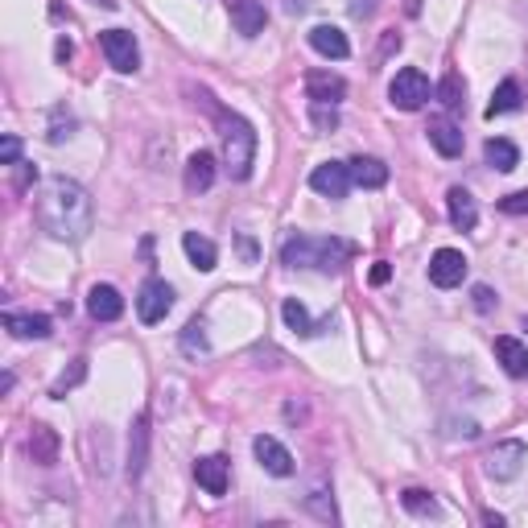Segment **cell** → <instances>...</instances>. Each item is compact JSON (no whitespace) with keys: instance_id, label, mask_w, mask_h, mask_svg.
<instances>
[{"instance_id":"cell-14","label":"cell","mask_w":528,"mask_h":528,"mask_svg":"<svg viewBox=\"0 0 528 528\" xmlns=\"http://www.w3.org/2000/svg\"><path fill=\"white\" fill-rule=\"evenodd\" d=\"M149 467V413L132 421V438H128V479L137 483Z\"/></svg>"},{"instance_id":"cell-28","label":"cell","mask_w":528,"mask_h":528,"mask_svg":"<svg viewBox=\"0 0 528 528\" xmlns=\"http://www.w3.org/2000/svg\"><path fill=\"white\" fill-rule=\"evenodd\" d=\"M483 153H487V166H496L499 174H508V169H516V166H520V149L512 145L508 137H491Z\"/></svg>"},{"instance_id":"cell-41","label":"cell","mask_w":528,"mask_h":528,"mask_svg":"<svg viewBox=\"0 0 528 528\" xmlns=\"http://www.w3.org/2000/svg\"><path fill=\"white\" fill-rule=\"evenodd\" d=\"M240 248H244V256H248V260H256V244L248 240V235H240Z\"/></svg>"},{"instance_id":"cell-26","label":"cell","mask_w":528,"mask_h":528,"mask_svg":"<svg viewBox=\"0 0 528 528\" xmlns=\"http://www.w3.org/2000/svg\"><path fill=\"white\" fill-rule=\"evenodd\" d=\"M302 508L310 512L314 520H323V524H334V520H339V512H334V496H331L326 483H314L310 496H302Z\"/></svg>"},{"instance_id":"cell-18","label":"cell","mask_w":528,"mask_h":528,"mask_svg":"<svg viewBox=\"0 0 528 528\" xmlns=\"http://www.w3.org/2000/svg\"><path fill=\"white\" fill-rule=\"evenodd\" d=\"M215 187V157L198 149V153L187 157V190L190 195H203V190Z\"/></svg>"},{"instance_id":"cell-6","label":"cell","mask_w":528,"mask_h":528,"mask_svg":"<svg viewBox=\"0 0 528 528\" xmlns=\"http://www.w3.org/2000/svg\"><path fill=\"white\" fill-rule=\"evenodd\" d=\"M99 50H104L108 67L120 70V75H132V70L141 67L137 38H132L128 30H104V33H99Z\"/></svg>"},{"instance_id":"cell-40","label":"cell","mask_w":528,"mask_h":528,"mask_svg":"<svg viewBox=\"0 0 528 528\" xmlns=\"http://www.w3.org/2000/svg\"><path fill=\"white\" fill-rule=\"evenodd\" d=\"M483 524H491V528H504V516H499V512H483Z\"/></svg>"},{"instance_id":"cell-30","label":"cell","mask_w":528,"mask_h":528,"mask_svg":"<svg viewBox=\"0 0 528 528\" xmlns=\"http://www.w3.org/2000/svg\"><path fill=\"white\" fill-rule=\"evenodd\" d=\"M401 504H405V512H413V516H438V499L430 496V491H421V487H409L401 496Z\"/></svg>"},{"instance_id":"cell-7","label":"cell","mask_w":528,"mask_h":528,"mask_svg":"<svg viewBox=\"0 0 528 528\" xmlns=\"http://www.w3.org/2000/svg\"><path fill=\"white\" fill-rule=\"evenodd\" d=\"M524 462H528V446L524 442H516V438H508V442H496L487 451V475L496 483H512L524 470Z\"/></svg>"},{"instance_id":"cell-38","label":"cell","mask_w":528,"mask_h":528,"mask_svg":"<svg viewBox=\"0 0 528 528\" xmlns=\"http://www.w3.org/2000/svg\"><path fill=\"white\" fill-rule=\"evenodd\" d=\"M376 0H351V17H372Z\"/></svg>"},{"instance_id":"cell-4","label":"cell","mask_w":528,"mask_h":528,"mask_svg":"<svg viewBox=\"0 0 528 528\" xmlns=\"http://www.w3.org/2000/svg\"><path fill=\"white\" fill-rule=\"evenodd\" d=\"M388 99H392V108H401V112L425 108V99H430V78L421 75L417 67L396 70V78L388 83Z\"/></svg>"},{"instance_id":"cell-42","label":"cell","mask_w":528,"mask_h":528,"mask_svg":"<svg viewBox=\"0 0 528 528\" xmlns=\"http://www.w3.org/2000/svg\"><path fill=\"white\" fill-rule=\"evenodd\" d=\"M305 9V0H289V13H302Z\"/></svg>"},{"instance_id":"cell-31","label":"cell","mask_w":528,"mask_h":528,"mask_svg":"<svg viewBox=\"0 0 528 528\" xmlns=\"http://www.w3.org/2000/svg\"><path fill=\"white\" fill-rule=\"evenodd\" d=\"M83 376H87V360H75V363H70V372H62L59 380H54L50 396H54V401H62V396H67V392L75 388V384H83Z\"/></svg>"},{"instance_id":"cell-23","label":"cell","mask_w":528,"mask_h":528,"mask_svg":"<svg viewBox=\"0 0 528 528\" xmlns=\"http://www.w3.org/2000/svg\"><path fill=\"white\" fill-rule=\"evenodd\" d=\"M182 248H187V256H190V264H195L198 273H211L219 264V248L206 240V235H198V232H187L182 235Z\"/></svg>"},{"instance_id":"cell-33","label":"cell","mask_w":528,"mask_h":528,"mask_svg":"<svg viewBox=\"0 0 528 528\" xmlns=\"http://www.w3.org/2000/svg\"><path fill=\"white\" fill-rule=\"evenodd\" d=\"M310 124L318 128V132L339 128V112H334V104H310Z\"/></svg>"},{"instance_id":"cell-11","label":"cell","mask_w":528,"mask_h":528,"mask_svg":"<svg viewBox=\"0 0 528 528\" xmlns=\"http://www.w3.org/2000/svg\"><path fill=\"white\" fill-rule=\"evenodd\" d=\"M310 187L318 190L323 198H347V190H351L355 182H351V169H347V161H323V166H314Z\"/></svg>"},{"instance_id":"cell-5","label":"cell","mask_w":528,"mask_h":528,"mask_svg":"<svg viewBox=\"0 0 528 528\" xmlns=\"http://www.w3.org/2000/svg\"><path fill=\"white\" fill-rule=\"evenodd\" d=\"M174 310V285L161 281V277H149L145 285H141V294H137V314H141V323L145 326H157V323H166V314Z\"/></svg>"},{"instance_id":"cell-15","label":"cell","mask_w":528,"mask_h":528,"mask_svg":"<svg viewBox=\"0 0 528 528\" xmlns=\"http://www.w3.org/2000/svg\"><path fill=\"white\" fill-rule=\"evenodd\" d=\"M496 360L512 380H524L528 376V347L520 339H512V334H499L496 339Z\"/></svg>"},{"instance_id":"cell-35","label":"cell","mask_w":528,"mask_h":528,"mask_svg":"<svg viewBox=\"0 0 528 528\" xmlns=\"http://www.w3.org/2000/svg\"><path fill=\"white\" fill-rule=\"evenodd\" d=\"M17 161H21V141L9 132V137L0 141V166H17Z\"/></svg>"},{"instance_id":"cell-37","label":"cell","mask_w":528,"mask_h":528,"mask_svg":"<svg viewBox=\"0 0 528 528\" xmlns=\"http://www.w3.org/2000/svg\"><path fill=\"white\" fill-rule=\"evenodd\" d=\"M470 297H475V305H479V310H491V305H496V297H491L487 285H475V294H470Z\"/></svg>"},{"instance_id":"cell-24","label":"cell","mask_w":528,"mask_h":528,"mask_svg":"<svg viewBox=\"0 0 528 528\" xmlns=\"http://www.w3.org/2000/svg\"><path fill=\"white\" fill-rule=\"evenodd\" d=\"M30 459L38 462V467L59 462V433L50 430V425H33L30 430Z\"/></svg>"},{"instance_id":"cell-1","label":"cell","mask_w":528,"mask_h":528,"mask_svg":"<svg viewBox=\"0 0 528 528\" xmlns=\"http://www.w3.org/2000/svg\"><path fill=\"white\" fill-rule=\"evenodd\" d=\"M33 215L41 232L59 244H78L96 227V203L75 178H46L33 195Z\"/></svg>"},{"instance_id":"cell-10","label":"cell","mask_w":528,"mask_h":528,"mask_svg":"<svg viewBox=\"0 0 528 528\" xmlns=\"http://www.w3.org/2000/svg\"><path fill=\"white\" fill-rule=\"evenodd\" d=\"M223 9L240 38H260L264 25H269V13H264L260 0H223Z\"/></svg>"},{"instance_id":"cell-13","label":"cell","mask_w":528,"mask_h":528,"mask_svg":"<svg viewBox=\"0 0 528 528\" xmlns=\"http://www.w3.org/2000/svg\"><path fill=\"white\" fill-rule=\"evenodd\" d=\"M446 215H451L454 232H475V223H479V206H475L470 190H462V187L446 190Z\"/></svg>"},{"instance_id":"cell-20","label":"cell","mask_w":528,"mask_h":528,"mask_svg":"<svg viewBox=\"0 0 528 528\" xmlns=\"http://www.w3.org/2000/svg\"><path fill=\"white\" fill-rule=\"evenodd\" d=\"M305 96H310V104H339V99L347 96V83H342L339 75L314 70V75L305 78Z\"/></svg>"},{"instance_id":"cell-29","label":"cell","mask_w":528,"mask_h":528,"mask_svg":"<svg viewBox=\"0 0 528 528\" xmlns=\"http://www.w3.org/2000/svg\"><path fill=\"white\" fill-rule=\"evenodd\" d=\"M438 99H442V108H451V112L462 108V99H467V83H462L459 70H451V75L438 83Z\"/></svg>"},{"instance_id":"cell-12","label":"cell","mask_w":528,"mask_h":528,"mask_svg":"<svg viewBox=\"0 0 528 528\" xmlns=\"http://www.w3.org/2000/svg\"><path fill=\"white\" fill-rule=\"evenodd\" d=\"M87 314L96 323H116L124 314V297H120L116 285H91L87 289Z\"/></svg>"},{"instance_id":"cell-9","label":"cell","mask_w":528,"mask_h":528,"mask_svg":"<svg viewBox=\"0 0 528 528\" xmlns=\"http://www.w3.org/2000/svg\"><path fill=\"white\" fill-rule=\"evenodd\" d=\"M430 281L438 289H454V285L467 281V256L459 248H438L430 256Z\"/></svg>"},{"instance_id":"cell-3","label":"cell","mask_w":528,"mask_h":528,"mask_svg":"<svg viewBox=\"0 0 528 528\" xmlns=\"http://www.w3.org/2000/svg\"><path fill=\"white\" fill-rule=\"evenodd\" d=\"M219 137H223V166L235 182L252 178L256 166V128L235 112H219Z\"/></svg>"},{"instance_id":"cell-19","label":"cell","mask_w":528,"mask_h":528,"mask_svg":"<svg viewBox=\"0 0 528 528\" xmlns=\"http://www.w3.org/2000/svg\"><path fill=\"white\" fill-rule=\"evenodd\" d=\"M425 132H430V145L438 149L442 157H459V153H462V128L454 124V120H446V116H433Z\"/></svg>"},{"instance_id":"cell-34","label":"cell","mask_w":528,"mask_h":528,"mask_svg":"<svg viewBox=\"0 0 528 528\" xmlns=\"http://www.w3.org/2000/svg\"><path fill=\"white\" fill-rule=\"evenodd\" d=\"M499 211L504 215H528V190H512V195L499 198Z\"/></svg>"},{"instance_id":"cell-8","label":"cell","mask_w":528,"mask_h":528,"mask_svg":"<svg viewBox=\"0 0 528 528\" xmlns=\"http://www.w3.org/2000/svg\"><path fill=\"white\" fill-rule=\"evenodd\" d=\"M252 454H256V462H260L269 475H277V479H289V475L297 470L294 467V454L285 451L273 433H256V438H252Z\"/></svg>"},{"instance_id":"cell-43","label":"cell","mask_w":528,"mask_h":528,"mask_svg":"<svg viewBox=\"0 0 528 528\" xmlns=\"http://www.w3.org/2000/svg\"><path fill=\"white\" fill-rule=\"evenodd\" d=\"M524 331H528V314H524Z\"/></svg>"},{"instance_id":"cell-27","label":"cell","mask_w":528,"mask_h":528,"mask_svg":"<svg viewBox=\"0 0 528 528\" xmlns=\"http://www.w3.org/2000/svg\"><path fill=\"white\" fill-rule=\"evenodd\" d=\"M520 104H524L520 83L516 78H504V83L496 87V96H491V104H487V116L496 120V116H508V112H520Z\"/></svg>"},{"instance_id":"cell-32","label":"cell","mask_w":528,"mask_h":528,"mask_svg":"<svg viewBox=\"0 0 528 528\" xmlns=\"http://www.w3.org/2000/svg\"><path fill=\"white\" fill-rule=\"evenodd\" d=\"M206 326L203 323H198V318H195V323H187V331H182V351H187V355H206V351H211V342H206Z\"/></svg>"},{"instance_id":"cell-25","label":"cell","mask_w":528,"mask_h":528,"mask_svg":"<svg viewBox=\"0 0 528 528\" xmlns=\"http://www.w3.org/2000/svg\"><path fill=\"white\" fill-rule=\"evenodd\" d=\"M281 318H285V326L294 334H302V339H314V334H323V326L314 323L310 318V310H305L297 297H285V305H281Z\"/></svg>"},{"instance_id":"cell-22","label":"cell","mask_w":528,"mask_h":528,"mask_svg":"<svg viewBox=\"0 0 528 528\" xmlns=\"http://www.w3.org/2000/svg\"><path fill=\"white\" fill-rule=\"evenodd\" d=\"M5 326H9L13 339H50V318L46 314H5Z\"/></svg>"},{"instance_id":"cell-17","label":"cell","mask_w":528,"mask_h":528,"mask_svg":"<svg viewBox=\"0 0 528 528\" xmlns=\"http://www.w3.org/2000/svg\"><path fill=\"white\" fill-rule=\"evenodd\" d=\"M310 46L323 54V59H334L342 62L347 54H351V41H347V33L339 30V25H314L310 30Z\"/></svg>"},{"instance_id":"cell-21","label":"cell","mask_w":528,"mask_h":528,"mask_svg":"<svg viewBox=\"0 0 528 528\" xmlns=\"http://www.w3.org/2000/svg\"><path fill=\"white\" fill-rule=\"evenodd\" d=\"M347 169H351V182L363 190H380L388 182V166L380 157H355V161H347Z\"/></svg>"},{"instance_id":"cell-2","label":"cell","mask_w":528,"mask_h":528,"mask_svg":"<svg viewBox=\"0 0 528 528\" xmlns=\"http://www.w3.org/2000/svg\"><path fill=\"white\" fill-rule=\"evenodd\" d=\"M281 260L289 269H318V273H342L351 260V244L334 235H294L285 240Z\"/></svg>"},{"instance_id":"cell-39","label":"cell","mask_w":528,"mask_h":528,"mask_svg":"<svg viewBox=\"0 0 528 528\" xmlns=\"http://www.w3.org/2000/svg\"><path fill=\"white\" fill-rule=\"evenodd\" d=\"M54 54H59V62H67L70 54H75V46H70L67 38H59V46H54Z\"/></svg>"},{"instance_id":"cell-16","label":"cell","mask_w":528,"mask_h":528,"mask_svg":"<svg viewBox=\"0 0 528 528\" xmlns=\"http://www.w3.org/2000/svg\"><path fill=\"white\" fill-rule=\"evenodd\" d=\"M195 479L206 496H227V459L223 454H206V459H198Z\"/></svg>"},{"instance_id":"cell-36","label":"cell","mask_w":528,"mask_h":528,"mask_svg":"<svg viewBox=\"0 0 528 528\" xmlns=\"http://www.w3.org/2000/svg\"><path fill=\"white\" fill-rule=\"evenodd\" d=\"M368 281H372V285H388V281H392V269H388L384 260H376V264H372V273H368Z\"/></svg>"}]
</instances>
